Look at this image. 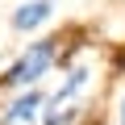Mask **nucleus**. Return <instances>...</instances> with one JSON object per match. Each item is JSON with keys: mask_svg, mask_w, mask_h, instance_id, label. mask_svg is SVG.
Masks as SVG:
<instances>
[{"mask_svg": "<svg viewBox=\"0 0 125 125\" xmlns=\"http://www.w3.org/2000/svg\"><path fill=\"white\" fill-rule=\"evenodd\" d=\"M79 125H117V121H104V117H96V113H88V117H83Z\"/></svg>", "mask_w": 125, "mask_h": 125, "instance_id": "nucleus-6", "label": "nucleus"}, {"mask_svg": "<svg viewBox=\"0 0 125 125\" xmlns=\"http://www.w3.org/2000/svg\"><path fill=\"white\" fill-rule=\"evenodd\" d=\"M117 125H125V92H121V100H117Z\"/></svg>", "mask_w": 125, "mask_h": 125, "instance_id": "nucleus-7", "label": "nucleus"}, {"mask_svg": "<svg viewBox=\"0 0 125 125\" xmlns=\"http://www.w3.org/2000/svg\"><path fill=\"white\" fill-rule=\"evenodd\" d=\"M46 83L25 88V92H9V100L0 104V125H38L42 108H46Z\"/></svg>", "mask_w": 125, "mask_h": 125, "instance_id": "nucleus-3", "label": "nucleus"}, {"mask_svg": "<svg viewBox=\"0 0 125 125\" xmlns=\"http://www.w3.org/2000/svg\"><path fill=\"white\" fill-rule=\"evenodd\" d=\"M50 21H54V0H25V4H17L13 17H9L13 33H38Z\"/></svg>", "mask_w": 125, "mask_h": 125, "instance_id": "nucleus-4", "label": "nucleus"}, {"mask_svg": "<svg viewBox=\"0 0 125 125\" xmlns=\"http://www.w3.org/2000/svg\"><path fill=\"white\" fill-rule=\"evenodd\" d=\"M62 38L67 33H42L33 42L21 46V54L0 71V92H25V88H38L46 83L54 71H58V58H62Z\"/></svg>", "mask_w": 125, "mask_h": 125, "instance_id": "nucleus-1", "label": "nucleus"}, {"mask_svg": "<svg viewBox=\"0 0 125 125\" xmlns=\"http://www.w3.org/2000/svg\"><path fill=\"white\" fill-rule=\"evenodd\" d=\"M88 113H92V100H67V104H50V96H46V108H42V121H38V125H79Z\"/></svg>", "mask_w": 125, "mask_h": 125, "instance_id": "nucleus-5", "label": "nucleus"}, {"mask_svg": "<svg viewBox=\"0 0 125 125\" xmlns=\"http://www.w3.org/2000/svg\"><path fill=\"white\" fill-rule=\"evenodd\" d=\"M100 79V62L92 58V50H83L79 58H71L58 71V88H50V104H67V100H88L92 83Z\"/></svg>", "mask_w": 125, "mask_h": 125, "instance_id": "nucleus-2", "label": "nucleus"}]
</instances>
